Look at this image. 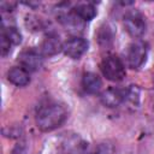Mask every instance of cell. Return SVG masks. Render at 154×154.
Listing matches in <instances>:
<instances>
[{
    "label": "cell",
    "mask_w": 154,
    "mask_h": 154,
    "mask_svg": "<svg viewBox=\"0 0 154 154\" xmlns=\"http://www.w3.org/2000/svg\"><path fill=\"white\" fill-rule=\"evenodd\" d=\"M113 40V32L111 30V28L108 25H105L102 28H100V31H99V41L101 45H105L107 46L108 43H111Z\"/></svg>",
    "instance_id": "13"
},
{
    "label": "cell",
    "mask_w": 154,
    "mask_h": 154,
    "mask_svg": "<svg viewBox=\"0 0 154 154\" xmlns=\"http://www.w3.org/2000/svg\"><path fill=\"white\" fill-rule=\"evenodd\" d=\"M63 45L64 43H61V41L57 35H48L42 41L41 54L46 57H53L63 51Z\"/></svg>",
    "instance_id": "8"
},
{
    "label": "cell",
    "mask_w": 154,
    "mask_h": 154,
    "mask_svg": "<svg viewBox=\"0 0 154 154\" xmlns=\"http://www.w3.org/2000/svg\"><path fill=\"white\" fill-rule=\"evenodd\" d=\"M123 24H124V28H125L126 32L131 37H135V38L142 37L144 35L146 30H147L146 18L137 10L128 11L124 16Z\"/></svg>",
    "instance_id": "3"
},
{
    "label": "cell",
    "mask_w": 154,
    "mask_h": 154,
    "mask_svg": "<svg viewBox=\"0 0 154 154\" xmlns=\"http://www.w3.org/2000/svg\"><path fill=\"white\" fill-rule=\"evenodd\" d=\"M72 12H73V14L79 20H83V22L91 20L96 16V8L90 2H81V4H77L72 8Z\"/></svg>",
    "instance_id": "11"
},
{
    "label": "cell",
    "mask_w": 154,
    "mask_h": 154,
    "mask_svg": "<svg viewBox=\"0 0 154 154\" xmlns=\"http://www.w3.org/2000/svg\"><path fill=\"white\" fill-rule=\"evenodd\" d=\"M18 63L19 66L26 70L28 72H35L40 70V67L42 66L43 59H42V54L38 53L37 51L25 49L18 55Z\"/></svg>",
    "instance_id": "6"
},
{
    "label": "cell",
    "mask_w": 154,
    "mask_h": 154,
    "mask_svg": "<svg viewBox=\"0 0 154 154\" xmlns=\"http://www.w3.org/2000/svg\"><path fill=\"white\" fill-rule=\"evenodd\" d=\"M67 118V108L59 102H49L36 113V124L41 131H52L63 125Z\"/></svg>",
    "instance_id": "1"
},
{
    "label": "cell",
    "mask_w": 154,
    "mask_h": 154,
    "mask_svg": "<svg viewBox=\"0 0 154 154\" xmlns=\"http://www.w3.org/2000/svg\"><path fill=\"white\" fill-rule=\"evenodd\" d=\"M148 55V46L143 41H135L130 43L125 51L126 64L132 70H138L143 66Z\"/></svg>",
    "instance_id": "2"
},
{
    "label": "cell",
    "mask_w": 154,
    "mask_h": 154,
    "mask_svg": "<svg viewBox=\"0 0 154 154\" xmlns=\"http://www.w3.org/2000/svg\"><path fill=\"white\" fill-rule=\"evenodd\" d=\"M7 79L16 87H25L30 82V76L26 70L20 66H13L7 72Z\"/></svg>",
    "instance_id": "9"
},
{
    "label": "cell",
    "mask_w": 154,
    "mask_h": 154,
    "mask_svg": "<svg viewBox=\"0 0 154 154\" xmlns=\"http://www.w3.org/2000/svg\"><path fill=\"white\" fill-rule=\"evenodd\" d=\"M88 47H89V43L85 38L75 36L69 38L66 42H64L63 52L66 57L71 59H79L87 53Z\"/></svg>",
    "instance_id": "5"
},
{
    "label": "cell",
    "mask_w": 154,
    "mask_h": 154,
    "mask_svg": "<svg viewBox=\"0 0 154 154\" xmlns=\"http://www.w3.org/2000/svg\"><path fill=\"white\" fill-rule=\"evenodd\" d=\"M126 96V90L125 89H119V88H108L105 91L101 93V102L109 108L118 107L120 103L125 101Z\"/></svg>",
    "instance_id": "7"
},
{
    "label": "cell",
    "mask_w": 154,
    "mask_h": 154,
    "mask_svg": "<svg viewBox=\"0 0 154 154\" xmlns=\"http://www.w3.org/2000/svg\"><path fill=\"white\" fill-rule=\"evenodd\" d=\"M113 153V146L109 143H101L97 149V154H112Z\"/></svg>",
    "instance_id": "15"
},
{
    "label": "cell",
    "mask_w": 154,
    "mask_h": 154,
    "mask_svg": "<svg viewBox=\"0 0 154 154\" xmlns=\"http://www.w3.org/2000/svg\"><path fill=\"white\" fill-rule=\"evenodd\" d=\"M82 87L88 94H97L101 90V78L94 72H85L82 77Z\"/></svg>",
    "instance_id": "10"
},
{
    "label": "cell",
    "mask_w": 154,
    "mask_h": 154,
    "mask_svg": "<svg viewBox=\"0 0 154 154\" xmlns=\"http://www.w3.org/2000/svg\"><path fill=\"white\" fill-rule=\"evenodd\" d=\"M13 45L1 34V36H0V51H1V55L2 57H6L11 52V47Z\"/></svg>",
    "instance_id": "14"
},
{
    "label": "cell",
    "mask_w": 154,
    "mask_h": 154,
    "mask_svg": "<svg viewBox=\"0 0 154 154\" xmlns=\"http://www.w3.org/2000/svg\"><path fill=\"white\" fill-rule=\"evenodd\" d=\"M102 75L112 82H120L125 77V66L117 55H107L100 65Z\"/></svg>",
    "instance_id": "4"
},
{
    "label": "cell",
    "mask_w": 154,
    "mask_h": 154,
    "mask_svg": "<svg viewBox=\"0 0 154 154\" xmlns=\"http://www.w3.org/2000/svg\"><path fill=\"white\" fill-rule=\"evenodd\" d=\"M1 34L14 46V45H19L22 42V34L19 32V30L14 26H4L2 25V30Z\"/></svg>",
    "instance_id": "12"
},
{
    "label": "cell",
    "mask_w": 154,
    "mask_h": 154,
    "mask_svg": "<svg viewBox=\"0 0 154 154\" xmlns=\"http://www.w3.org/2000/svg\"><path fill=\"white\" fill-rule=\"evenodd\" d=\"M26 153H28V149H26V147H25L24 143L17 144L13 148V150H12V154H26Z\"/></svg>",
    "instance_id": "16"
}]
</instances>
